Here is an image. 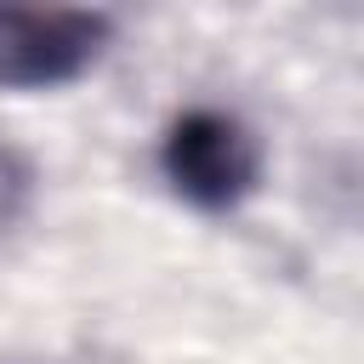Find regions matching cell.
Instances as JSON below:
<instances>
[{
	"label": "cell",
	"instance_id": "obj_2",
	"mask_svg": "<svg viewBox=\"0 0 364 364\" xmlns=\"http://www.w3.org/2000/svg\"><path fill=\"white\" fill-rule=\"evenodd\" d=\"M108 40V17L97 11H28L0 6V85L34 91L74 80Z\"/></svg>",
	"mask_w": 364,
	"mask_h": 364
},
{
	"label": "cell",
	"instance_id": "obj_1",
	"mask_svg": "<svg viewBox=\"0 0 364 364\" xmlns=\"http://www.w3.org/2000/svg\"><path fill=\"white\" fill-rule=\"evenodd\" d=\"M159 165H165V176L182 199H193L205 210H228L256 188L262 148L239 119H228L216 108H193L165 131Z\"/></svg>",
	"mask_w": 364,
	"mask_h": 364
}]
</instances>
